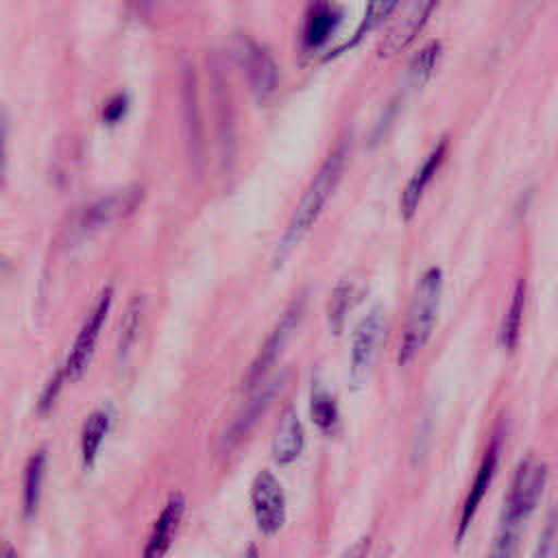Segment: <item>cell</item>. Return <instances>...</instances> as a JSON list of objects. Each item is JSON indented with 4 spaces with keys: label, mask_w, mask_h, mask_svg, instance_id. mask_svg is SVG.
Wrapping results in <instances>:
<instances>
[{
    "label": "cell",
    "mask_w": 558,
    "mask_h": 558,
    "mask_svg": "<svg viewBox=\"0 0 558 558\" xmlns=\"http://www.w3.org/2000/svg\"><path fill=\"white\" fill-rule=\"evenodd\" d=\"M347 153H349V142L342 140L331 153L329 157L323 161V166L318 168L316 177L312 179L307 192L301 196L294 214H292V220L288 222L283 235H281V242H279V248H277V259H286L294 246L310 233V229L316 225L318 216L323 214L325 205L329 203L331 194L336 192L340 179H342V172H344V166H347Z\"/></svg>",
    "instance_id": "obj_1"
},
{
    "label": "cell",
    "mask_w": 558,
    "mask_h": 558,
    "mask_svg": "<svg viewBox=\"0 0 558 558\" xmlns=\"http://www.w3.org/2000/svg\"><path fill=\"white\" fill-rule=\"evenodd\" d=\"M440 294H442V272L438 266L427 268L414 288V296L405 314L401 347H399V364H410L429 340L432 329L436 325Z\"/></svg>",
    "instance_id": "obj_2"
},
{
    "label": "cell",
    "mask_w": 558,
    "mask_h": 558,
    "mask_svg": "<svg viewBox=\"0 0 558 558\" xmlns=\"http://www.w3.org/2000/svg\"><path fill=\"white\" fill-rule=\"evenodd\" d=\"M545 482H547V466L534 456H525L512 475V482L504 501L501 525L521 530L523 521L532 514V510L541 501Z\"/></svg>",
    "instance_id": "obj_3"
},
{
    "label": "cell",
    "mask_w": 558,
    "mask_h": 558,
    "mask_svg": "<svg viewBox=\"0 0 558 558\" xmlns=\"http://www.w3.org/2000/svg\"><path fill=\"white\" fill-rule=\"evenodd\" d=\"M384 336H386V310L377 305L362 318L353 336L351 360H349V381L353 390L362 388L371 379L377 355L384 344Z\"/></svg>",
    "instance_id": "obj_4"
},
{
    "label": "cell",
    "mask_w": 558,
    "mask_h": 558,
    "mask_svg": "<svg viewBox=\"0 0 558 558\" xmlns=\"http://www.w3.org/2000/svg\"><path fill=\"white\" fill-rule=\"evenodd\" d=\"M305 310V294H299L281 314V318L277 320L275 329L270 331V336L264 340L257 357L251 362L246 375H244V390H253L257 386H262L264 377L270 373V368L277 364V360L281 357L283 349L288 347V342L292 340L301 316Z\"/></svg>",
    "instance_id": "obj_5"
},
{
    "label": "cell",
    "mask_w": 558,
    "mask_h": 558,
    "mask_svg": "<svg viewBox=\"0 0 558 558\" xmlns=\"http://www.w3.org/2000/svg\"><path fill=\"white\" fill-rule=\"evenodd\" d=\"M235 52L255 100L259 105L272 102L279 92V68L270 50L246 35H238Z\"/></svg>",
    "instance_id": "obj_6"
},
{
    "label": "cell",
    "mask_w": 558,
    "mask_h": 558,
    "mask_svg": "<svg viewBox=\"0 0 558 558\" xmlns=\"http://www.w3.org/2000/svg\"><path fill=\"white\" fill-rule=\"evenodd\" d=\"M111 303H113V290L107 288L100 299L96 301L92 314L87 316V320L83 323L70 353H68V360L63 364V373H65V379L68 381H76L83 377V373L87 371L92 357H94V351H96V344H98V336L102 331V325L109 316V310H111Z\"/></svg>",
    "instance_id": "obj_7"
},
{
    "label": "cell",
    "mask_w": 558,
    "mask_h": 558,
    "mask_svg": "<svg viewBox=\"0 0 558 558\" xmlns=\"http://www.w3.org/2000/svg\"><path fill=\"white\" fill-rule=\"evenodd\" d=\"M251 506L255 523L262 534L272 536L286 523V497L277 475L268 469H262L251 484Z\"/></svg>",
    "instance_id": "obj_8"
},
{
    "label": "cell",
    "mask_w": 558,
    "mask_h": 558,
    "mask_svg": "<svg viewBox=\"0 0 558 558\" xmlns=\"http://www.w3.org/2000/svg\"><path fill=\"white\" fill-rule=\"evenodd\" d=\"M183 514H185V497L181 493H172L163 504L161 512L157 514L140 558H166L179 532Z\"/></svg>",
    "instance_id": "obj_9"
},
{
    "label": "cell",
    "mask_w": 558,
    "mask_h": 558,
    "mask_svg": "<svg viewBox=\"0 0 558 558\" xmlns=\"http://www.w3.org/2000/svg\"><path fill=\"white\" fill-rule=\"evenodd\" d=\"M438 2L440 0H414L408 15L392 31H388V35L381 39V44L377 48V57L386 61V59L401 54L418 37V33L432 17Z\"/></svg>",
    "instance_id": "obj_10"
},
{
    "label": "cell",
    "mask_w": 558,
    "mask_h": 558,
    "mask_svg": "<svg viewBox=\"0 0 558 558\" xmlns=\"http://www.w3.org/2000/svg\"><path fill=\"white\" fill-rule=\"evenodd\" d=\"M283 384H286V373L277 375L275 379L266 381L264 386H257V392L251 397V401L242 408V412L235 416V421L227 429V434L222 438L225 447L238 445L253 429V425L262 418V414L268 410V405L277 399V395L283 388Z\"/></svg>",
    "instance_id": "obj_11"
},
{
    "label": "cell",
    "mask_w": 558,
    "mask_h": 558,
    "mask_svg": "<svg viewBox=\"0 0 558 558\" xmlns=\"http://www.w3.org/2000/svg\"><path fill=\"white\" fill-rule=\"evenodd\" d=\"M497 464H499V440L495 438L490 442V447L486 449V456L473 477V484L469 488V495L462 504V510H460V519H458V527H456V543H462V538L466 536L469 527H471V521L480 508V504L484 501L486 493H488V486L493 482V475L497 471Z\"/></svg>",
    "instance_id": "obj_12"
},
{
    "label": "cell",
    "mask_w": 558,
    "mask_h": 558,
    "mask_svg": "<svg viewBox=\"0 0 558 558\" xmlns=\"http://www.w3.org/2000/svg\"><path fill=\"white\" fill-rule=\"evenodd\" d=\"M447 150H449V140H440L436 144V148L427 155V159L416 168V172L408 179L403 192H401V201H399V209H401V218L403 220H412L416 209H418V203L423 198V192L427 190V185L432 183L434 174L438 172V168L442 166L445 157H447Z\"/></svg>",
    "instance_id": "obj_13"
},
{
    "label": "cell",
    "mask_w": 558,
    "mask_h": 558,
    "mask_svg": "<svg viewBox=\"0 0 558 558\" xmlns=\"http://www.w3.org/2000/svg\"><path fill=\"white\" fill-rule=\"evenodd\" d=\"M140 198H142V190H137V187H131V190L120 192L116 196L100 198V201H96L94 205H89L83 211L78 225H81L83 231L100 229V227H105V225H109V222H113L118 218L129 216L137 207Z\"/></svg>",
    "instance_id": "obj_14"
},
{
    "label": "cell",
    "mask_w": 558,
    "mask_h": 558,
    "mask_svg": "<svg viewBox=\"0 0 558 558\" xmlns=\"http://www.w3.org/2000/svg\"><path fill=\"white\" fill-rule=\"evenodd\" d=\"M183 129H185V144L194 166L203 163V122L198 113V98H196V81L194 70L185 65L183 74Z\"/></svg>",
    "instance_id": "obj_15"
},
{
    "label": "cell",
    "mask_w": 558,
    "mask_h": 558,
    "mask_svg": "<svg viewBox=\"0 0 558 558\" xmlns=\"http://www.w3.org/2000/svg\"><path fill=\"white\" fill-rule=\"evenodd\" d=\"M342 20V13L331 7L329 2H314L305 15L303 22V31H301V46L305 50H316L323 44H327V39L333 35V31L338 28Z\"/></svg>",
    "instance_id": "obj_16"
},
{
    "label": "cell",
    "mask_w": 558,
    "mask_h": 558,
    "mask_svg": "<svg viewBox=\"0 0 558 558\" xmlns=\"http://www.w3.org/2000/svg\"><path fill=\"white\" fill-rule=\"evenodd\" d=\"M303 445H305L303 427H301L296 410L290 405L283 410L277 432H275V438H272V460L281 466H288L301 456Z\"/></svg>",
    "instance_id": "obj_17"
},
{
    "label": "cell",
    "mask_w": 558,
    "mask_h": 558,
    "mask_svg": "<svg viewBox=\"0 0 558 558\" xmlns=\"http://www.w3.org/2000/svg\"><path fill=\"white\" fill-rule=\"evenodd\" d=\"M46 469H48V453L46 449H37L31 453V458L24 464L22 473V512L26 519H33L37 514L39 501H41V490H44V480H46Z\"/></svg>",
    "instance_id": "obj_18"
},
{
    "label": "cell",
    "mask_w": 558,
    "mask_h": 558,
    "mask_svg": "<svg viewBox=\"0 0 558 558\" xmlns=\"http://www.w3.org/2000/svg\"><path fill=\"white\" fill-rule=\"evenodd\" d=\"M109 427H111V412L107 408H98L92 414H87L81 427V462L85 471H89L96 464L105 436L109 434Z\"/></svg>",
    "instance_id": "obj_19"
},
{
    "label": "cell",
    "mask_w": 558,
    "mask_h": 558,
    "mask_svg": "<svg viewBox=\"0 0 558 558\" xmlns=\"http://www.w3.org/2000/svg\"><path fill=\"white\" fill-rule=\"evenodd\" d=\"M310 414H312V421L314 425L327 434V436H333L340 427V412H338V405H336V399L333 395L320 384V381H314L312 384V392H310Z\"/></svg>",
    "instance_id": "obj_20"
},
{
    "label": "cell",
    "mask_w": 558,
    "mask_h": 558,
    "mask_svg": "<svg viewBox=\"0 0 558 558\" xmlns=\"http://www.w3.org/2000/svg\"><path fill=\"white\" fill-rule=\"evenodd\" d=\"M523 310H525V279H519L514 283V292L510 299V307L504 316L501 331H499V342L506 351H512L519 342L521 333V323H523Z\"/></svg>",
    "instance_id": "obj_21"
},
{
    "label": "cell",
    "mask_w": 558,
    "mask_h": 558,
    "mask_svg": "<svg viewBox=\"0 0 558 558\" xmlns=\"http://www.w3.org/2000/svg\"><path fill=\"white\" fill-rule=\"evenodd\" d=\"M355 301V283L351 279H342L331 290L329 303H327V320L333 336H338L344 327V320L353 307Z\"/></svg>",
    "instance_id": "obj_22"
},
{
    "label": "cell",
    "mask_w": 558,
    "mask_h": 558,
    "mask_svg": "<svg viewBox=\"0 0 558 558\" xmlns=\"http://www.w3.org/2000/svg\"><path fill=\"white\" fill-rule=\"evenodd\" d=\"M142 314H144V296H133L126 312H124V318H122V325H120V336H118V360H126L129 351L133 349L135 340H137V333H140V323H142Z\"/></svg>",
    "instance_id": "obj_23"
},
{
    "label": "cell",
    "mask_w": 558,
    "mask_h": 558,
    "mask_svg": "<svg viewBox=\"0 0 558 558\" xmlns=\"http://www.w3.org/2000/svg\"><path fill=\"white\" fill-rule=\"evenodd\" d=\"M440 50H442L440 41H429V44L423 46L421 52L414 57V61H412L410 68H408V85H410L412 89H418V87H423V85L429 81V76H432V72H434L436 63H438Z\"/></svg>",
    "instance_id": "obj_24"
},
{
    "label": "cell",
    "mask_w": 558,
    "mask_h": 558,
    "mask_svg": "<svg viewBox=\"0 0 558 558\" xmlns=\"http://www.w3.org/2000/svg\"><path fill=\"white\" fill-rule=\"evenodd\" d=\"M401 0H368V7H366V13H364V20H362V24H360V28H357V33L353 35V39L347 44V48L349 46H353L355 41H360L373 26H379L390 13H392V9H397V4H399Z\"/></svg>",
    "instance_id": "obj_25"
},
{
    "label": "cell",
    "mask_w": 558,
    "mask_h": 558,
    "mask_svg": "<svg viewBox=\"0 0 558 558\" xmlns=\"http://www.w3.org/2000/svg\"><path fill=\"white\" fill-rule=\"evenodd\" d=\"M519 527H510V525H499L497 536L490 543V549L486 554V558H512L517 543H519Z\"/></svg>",
    "instance_id": "obj_26"
},
{
    "label": "cell",
    "mask_w": 558,
    "mask_h": 558,
    "mask_svg": "<svg viewBox=\"0 0 558 558\" xmlns=\"http://www.w3.org/2000/svg\"><path fill=\"white\" fill-rule=\"evenodd\" d=\"M556 532H558V510H551V514H547V519H545V525H543V532L538 536L532 558H551L554 547H556Z\"/></svg>",
    "instance_id": "obj_27"
},
{
    "label": "cell",
    "mask_w": 558,
    "mask_h": 558,
    "mask_svg": "<svg viewBox=\"0 0 558 558\" xmlns=\"http://www.w3.org/2000/svg\"><path fill=\"white\" fill-rule=\"evenodd\" d=\"M65 381H68V379H65L63 366L46 381V386H44V390H41V395H39V401H37V412H39L41 416L48 414V412L54 408V403H57V399H59V392H61V388H63Z\"/></svg>",
    "instance_id": "obj_28"
},
{
    "label": "cell",
    "mask_w": 558,
    "mask_h": 558,
    "mask_svg": "<svg viewBox=\"0 0 558 558\" xmlns=\"http://www.w3.org/2000/svg\"><path fill=\"white\" fill-rule=\"evenodd\" d=\"M126 105H129V100H126L124 94L116 96V98L109 100L107 107L102 109V120H105V122H118V120H122L124 113H126Z\"/></svg>",
    "instance_id": "obj_29"
},
{
    "label": "cell",
    "mask_w": 558,
    "mask_h": 558,
    "mask_svg": "<svg viewBox=\"0 0 558 558\" xmlns=\"http://www.w3.org/2000/svg\"><path fill=\"white\" fill-rule=\"evenodd\" d=\"M7 135H9V124L4 111H0V187L4 183L7 174Z\"/></svg>",
    "instance_id": "obj_30"
},
{
    "label": "cell",
    "mask_w": 558,
    "mask_h": 558,
    "mask_svg": "<svg viewBox=\"0 0 558 558\" xmlns=\"http://www.w3.org/2000/svg\"><path fill=\"white\" fill-rule=\"evenodd\" d=\"M368 547H371V541H368V536H364L357 543H353L340 558H366Z\"/></svg>",
    "instance_id": "obj_31"
},
{
    "label": "cell",
    "mask_w": 558,
    "mask_h": 558,
    "mask_svg": "<svg viewBox=\"0 0 558 558\" xmlns=\"http://www.w3.org/2000/svg\"><path fill=\"white\" fill-rule=\"evenodd\" d=\"M0 558H22V556L17 554V549L9 541L0 538Z\"/></svg>",
    "instance_id": "obj_32"
},
{
    "label": "cell",
    "mask_w": 558,
    "mask_h": 558,
    "mask_svg": "<svg viewBox=\"0 0 558 558\" xmlns=\"http://www.w3.org/2000/svg\"><path fill=\"white\" fill-rule=\"evenodd\" d=\"M240 558H259V551H257L255 545H248Z\"/></svg>",
    "instance_id": "obj_33"
},
{
    "label": "cell",
    "mask_w": 558,
    "mask_h": 558,
    "mask_svg": "<svg viewBox=\"0 0 558 558\" xmlns=\"http://www.w3.org/2000/svg\"><path fill=\"white\" fill-rule=\"evenodd\" d=\"M142 2H146V4H150V0H142Z\"/></svg>",
    "instance_id": "obj_34"
}]
</instances>
